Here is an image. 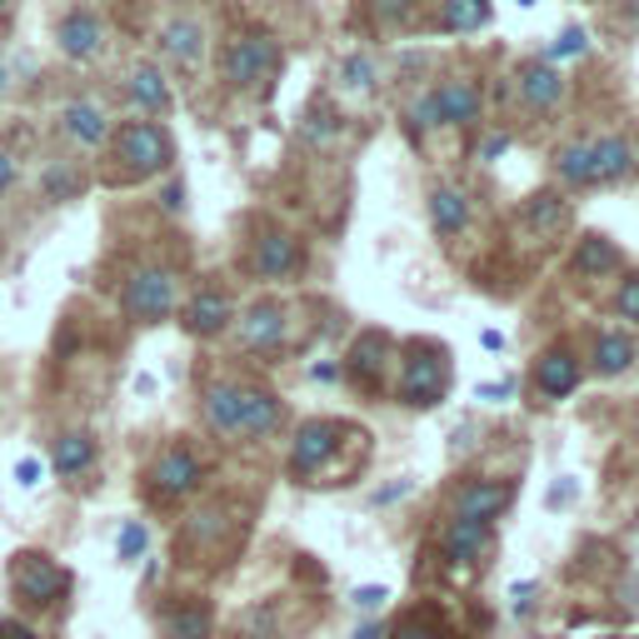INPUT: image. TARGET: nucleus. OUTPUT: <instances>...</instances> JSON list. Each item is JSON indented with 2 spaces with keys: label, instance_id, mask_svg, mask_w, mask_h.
Masks as SVG:
<instances>
[{
  "label": "nucleus",
  "instance_id": "nucleus-1",
  "mask_svg": "<svg viewBox=\"0 0 639 639\" xmlns=\"http://www.w3.org/2000/svg\"><path fill=\"white\" fill-rule=\"evenodd\" d=\"M5 580H11L15 605L35 609V615L41 609H60L70 595V570L60 560H51L45 550H15Z\"/></svg>",
  "mask_w": 639,
  "mask_h": 639
},
{
  "label": "nucleus",
  "instance_id": "nucleus-2",
  "mask_svg": "<svg viewBox=\"0 0 639 639\" xmlns=\"http://www.w3.org/2000/svg\"><path fill=\"white\" fill-rule=\"evenodd\" d=\"M280 41L265 31H245L220 51V76H225L230 90H265L275 76H280Z\"/></svg>",
  "mask_w": 639,
  "mask_h": 639
},
{
  "label": "nucleus",
  "instance_id": "nucleus-3",
  "mask_svg": "<svg viewBox=\"0 0 639 639\" xmlns=\"http://www.w3.org/2000/svg\"><path fill=\"white\" fill-rule=\"evenodd\" d=\"M175 295H180V280L170 265H135L120 290V310L131 326H165L175 315Z\"/></svg>",
  "mask_w": 639,
  "mask_h": 639
},
{
  "label": "nucleus",
  "instance_id": "nucleus-4",
  "mask_svg": "<svg viewBox=\"0 0 639 639\" xmlns=\"http://www.w3.org/2000/svg\"><path fill=\"white\" fill-rule=\"evenodd\" d=\"M200 485H206V465H200V455L190 444H165L161 455L145 465V495H151L155 505H180V499H190Z\"/></svg>",
  "mask_w": 639,
  "mask_h": 639
},
{
  "label": "nucleus",
  "instance_id": "nucleus-5",
  "mask_svg": "<svg viewBox=\"0 0 639 639\" xmlns=\"http://www.w3.org/2000/svg\"><path fill=\"white\" fill-rule=\"evenodd\" d=\"M450 390V365H444V350L440 345H410L400 365V405L410 410H434Z\"/></svg>",
  "mask_w": 639,
  "mask_h": 639
},
{
  "label": "nucleus",
  "instance_id": "nucleus-6",
  "mask_svg": "<svg viewBox=\"0 0 639 639\" xmlns=\"http://www.w3.org/2000/svg\"><path fill=\"white\" fill-rule=\"evenodd\" d=\"M340 434H345V425L330 420V415H310V420H300V430H295V440H290V460H285L290 480H305V485H310V480L326 475V465L340 450Z\"/></svg>",
  "mask_w": 639,
  "mask_h": 639
},
{
  "label": "nucleus",
  "instance_id": "nucleus-7",
  "mask_svg": "<svg viewBox=\"0 0 639 639\" xmlns=\"http://www.w3.org/2000/svg\"><path fill=\"white\" fill-rule=\"evenodd\" d=\"M115 161H125L135 175H161V170H170L175 145H170V135H165V125H155V120H131V125L115 131Z\"/></svg>",
  "mask_w": 639,
  "mask_h": 639
},
{
  "label": "nucleus",
  "instance_id": "nucleus-8",
  "mask_svg": "<svg viewBox=\"0 0 639 639\" xmlns=\"http://www.w3.org/2000/svg\"><path fill=\"white\" fill-rule=\"evenodd\" d=\"M235 335L245 355H280L285 335H290V315L280 300H255L235 315Z\"/></svg>",
  "mask_w": 639,
  "mask_h": 639
},
{
  "label": "nucleus",
  "instance_id": "nucleus-9",
  "mask_svg": "<svg viewBox=\"0 0 639 639\" xmlns=\"http://www.w3.org/2000/svg\"><path fill=\"white\" fill-rule=\"evenodd\" d=\"M245 265L255 280H295L305 271V245L290 230H261V235L250 240Z\"/></svg>",
  "mask_w": 639,
  "mask_h": 639
},
{
  "label": "nucleus",
  "instance_id": "nucleus-10",
  "mask_svg": "<svg viewBox=\"0 0 639 639\" xmlns=\"http://www.w3.org/2000/svg\"><path fill=\"white\" fill-rule=\"evenodd\" d=\"M580 379H585V365H580V355H574L570 345H550V350L535 355L530 385H535V395H540L544 405L570 400V395L580 390Z\"/></svg>",
  "mask_w": 639,
  "mask_h": 639
},
{
  "label": "nucleus",
  "instance_id": "nucleus-11",
  "mask_svg": "<svg viewBox=\"0 0 639 639\" xmlns=\"http://www.w3.org/2000/svg\"><path fill=\"white\" fill-rule=\"evenodd\" d=\"M385 365H390V335H385V330H360L355 345L340 360V375H345L355 390L375 395L379 385H385Z\"/></svg>",
  "mask_w": 639,
  "mask_h": 639
},
{
  "label": "nucleus",
  "instance_id": "nucleus-12",
  "mask_svg": "<svg viewBox=\"0 0 639 639\" xmlns=\"http://www.w3.org/2000/svg\"><path fill=\"white\" fill-rule=\"evenodd\" d=\"M509 505H515V480H465L450 495V515L455 520H480V525H495Z\"/></svg>",
  "mask_w": 639,
  "mask_h": 639
},
{
  "label": "nucleus",
  "instance_id": "nucleus-13",
  "mask_svg": "<svg viewBox=\"0 0 639 639\" xmlns=\"http://www.w3.org/2000/svg\"><path fill=\"white\" fill-rule=\"evenodd\" d=\"M55 45H60L66 60L90 66V60L106 51V21H100L90 5H70V11L60 15V25H55Z\"/></svg>",
  "mask_w": 639,
  "mask_h": 639
},
{
  "label": "nucleus",
  "instance_id": "nucleus-14",
  "mask_svg": "<svg viewBox=\"0 0 639 639\" xmlns=\"http://www.w3.org/2000/svg\"><path fill=\"white\" fill-rule=\"evenodd\" d=\"M180 326H185V335L216 340V335H225V330L235 326V305H230V295L220 290V285H206V290H196L190 300H185Z\"/></svg>",
  "mask_w": 639,
  "mask_h": 639
},
{
  "label": "nucleus",
  "instance_id": "nucleus-15",
  "mask_svg": "<svg viewBox=\"0 0 639 639\" xmlns=\"http://www.w3.org/2000/svg\"><path fill=\"white\" fill-rule=\"evenodd\" d=\"M285 425V400L265 385H245L240 390V440H271Z\"/></svg>",
  "mask_w": 639,
  "mask_h": 639
},
{
  "label": "nucleus",
  "instance_id": "nucleus-16",
  "mask_svg": "<svg viewBox=\"0 0 639 639\" xmlns=\"http://www.w3.org/2000/svg\"><path fill=\"white\" fill-rule=\"evenodd\" d=\"M434 100H440V125H455V131H470L480 115H485V90L470 76H450L434 86Z\"/></svg>",
  "mask_w": 639,
  "mask_h": 639
},
{
  "label": "nucleus",
  "instance_id": "nucleus-17",
  "mask_svg": "<svg viewBox=\"0 0 639 639\" xmlns=\"http://www.w3.org/2000/svg\"><path fill=\"white\" fill-rule=\"evenodd\" d=\"M489 540H495V525H480V520H444L440 530V560L450 564H480L489 554Z\"/></svg>",
  "mask_w": 639,
  "mask_h": 639
},
{
  "label": "nucleus",
  "instance_id": "nucleus-18",
  "mask_svg": "<svg viewBox=\"0 0 639 639\" xmlns=\"http://www.w3.org/2000/svg\"><path fill=\"white\" fill-rule=\"evenodd\" d=\"M240 379H210L206 395H200V415H206V430L220 440H240Z\"/></svg>",
  "mask_w": 639,
  "mask_h": 639
},
{
  "label": "nucleus",
  "instance_id": "nucleus-19",
  "mask_svg": "<svg viewBox=\"0 0 639 639\" xmlns=\"http://www.w3.org/2000/svg\"><path fill=\"white\" fill-rule=\"evenodd\" d=\"M96 455H100V444H96V434H90V430H60V434L51 440V470H55L60 480L90 475Z\"/></svg>",
  "mask_w": 639,
  "mask_h": 639
},
{
  "label": "nucleus",
  "instance_id": "nucleus-20",
  "mask_svg": "<svg viewBox=\"0 0 639 639\" xmlns=\"http://www.w3.org/2000/svg\"><path fill=\"white\" fill-rule=\"evenodd\" d=\"M161 51H165V60H170V66L196 70L200 60H206V31H200V21H190V15H175V21H165Z\"/></svg>",
  "mask_w": 639,
  "mask_h": 639
},
{
  "label": "nucleus",
  "instance_id": "nucleus-21",
  "mask_svg": "<svg viewBox=\"0 0 639 639\" xmlns=\"http://www.w3.org/2000/svg\"><path fill=\"white\" fill-rule=\"evenodd\" d=\"M55 120H60V131L76 145H86V151H96L110 135V120H106V110H100V100H66Z\"/></svg>",
  "mask_w": 639,
  "mask_h": 639
},
{
  "label": "nucleus",
  "instance_id": "nucleus-22",
  "mask_svg": "<svg viewBox=\"0 0 639 639\" xmlns=\"http://www.w3.org/2000/svg\"><path fill=\"white\" fill-rule=\"evenodd\" d=\"M161 639H216V615L206 599H175L161 615Z\"/></svg>",
  "mask_w": 639,
  "mask_h": 639
},
{
  "label": "nucleus",
  "instance_id": "nucleus-23",
  "mask_svg": "<svg viewBox=\"0 0 639 639\" xmlns=\"http://www.w3.org/2000/svg\"><path fill=\"white\" fill-rule=\"evenodd\" d=\"M125 96H131V106L141 110V120H151V115H161V110H170V80H165L161 66L141 60V66L125 76Z\"/></svg>",
  "mask_w": 639,
  "mask_h": 639
},
{
  "label": "nucleus",
  "instance_id": "nucleus-24",
  "mask_svg": "<svg viewBox=\"0 0 639 639\" xmlns=\"http://www.w3.org/2000/svg\"><path fill=\"white\" fill-rule=\"evenodd\" d=\"M465 225H470V196L455 190V185H434L430 190V230L440 240H455V235H465Z\"/></svg>",
  "mask_w": 639,
  "mask_h": 639
},
{
  "label": "nucleus",
  "instance_id": "nucleus-25",
  "mask_svg": "<svg viewBox=\"0 0 639 639\" xmlns=\"http://www.w3.org/2000/svg\"><path fill=\"white\" fill-rule=\"evenodd\" d=\"M340 131H345V115H340L335 100L315 96L310 106L300 110V141L310 145V151H326V145H335Z\"/></svg>",
  "mask_w": 639,
  "mask_h": 639
},
{
  "label": "nucleus",
  "instance_id": "nucleus-26",
  "mask_svg": "<svg viewBox=\"0 0 639 639\" xmlns=\"http://www.w3.org/2000/svg\"><path fill=\"white\" fill-rule=\"evenodd\" d=\"M564 96V76L550 66V60H530V66L520 70V100L530 110H554Z\"/></svg>",
  "mask_w": 639,
  "mask_h": 639
},
{
  "label": "nucleus",
  "instance_id": "nucleus-27",
  "mask_svg": "<svg viewBox=\"0 0 639 639\" xmlns=\"http://www.w3.org/2000/svg\"><path fill=\"white\" fill-rule=\"evenodd\" d=\"M629 365H635V340H629L625 330H599L595 345H590V370L615 379V375H625Z\"/></svg>",
  "mask_w": 639,
  "mask_h": 639
},
{
  "label": "nucleus",
  "instance_id": "nucleus-28",
  "mask_svg": "<svg viewBox=\"0 0 639 639\" xmlns=\"http://www.w3.org/2000/svg\"><path fill=\"white\" fill-rule=\"evenodd\" d=\"M635 175V145L625 135H599L595 141V185H619Z\"/></svg>",
  "mask_w": 639,
  "mask_h": 639
},
{
  "label": "nucleus",
  "instance_id": "nucleus-29",
  "mask_svg": "<svg viewBox=\"0 0 639 639\" xmlns=\"http://www.w3.org/2000/svg\"><path fill=\"white\" fill-rule=\"evenodd\" d=\"M574 275H580V280H605V275H619V250L609 245L605 235H585L580 240V245H574Z\"/></svg>",
  "mask_w": 639,
  "mask_h": 639
},
{
  "label": "nucleus",
  "instance_id": "nucleus-30",
  "mask_svg": "<svg viewBox=\"0 0 639 639\" xmlns=\"http://www.w3.org/2000/svg\"><path fill=\"white\" fill-rule=\"evenodd\" d=\"M554 175L570 190H595V141H570L554 155Z\"/></svg>",
  "mask_w": 639,
  "mask_h": 639
},
{
  "label": "nucleus",
  "instance_id": "nucleus-31",
  "mask_svg": "<svg viewBox=\"0 0 639 639\" xmlns=\"http://www.w3.org/2000/svg\"><path fill=\"white\" fill-rule=\"evenodd\" d=\"M80 190H86V170H80L76 161H51L41 175V200H51V206H66V200H80Z\"/></svg>",
  "mask_w": 639,
  "mask_h": 639
},
{
  "label": "nucleus",
  "instance_id": "nucleus-32",
  "mask_svg": "<svg viewBox=\"0 0 639 639\" xmlns=\"http://www.w3.org/2000/svg\"><path fill=\"white\" fill-rule=\"evenodd\" d=\"M335 86L345 90V96H370V90L379 86V66H375V55L350 51L345 60H340V66H335Z\"/></svg>",
  "mask_w": 639,
  "mask_h": 639
},
{
  "label": "nucleus",
  "instance_id": "nucleus-33",
  "mask_svg": "<svg viewBox=\"0 0 639 639\" xmlns=\"http://www.w3.org/2000/svg\"><path fill=\"white\" fill-rule=\"evenodd\" d=\"M564 216H570V210H564V200L554 196V190H540V196L525 200V225H530L540 240L554 235V230H564Z\"/></svg>",
  "mask_w": 639,
  "mask_h": 639
},
{
  "label": "nucleus",
  "instance_id": "nucleus-34",
  "mask_svg": "<svg viewBox=\"0 0 639 639\" xmlns=\"http://www.w3.org/2000/svg\"><path fill=\"white\" fill-rule=\"evenodd\" d=\"M489 21V0H444L440 11V31L450 35H475Z\"/></svg>",
  "mask_w": 639,
  "mask_h": 639
},
{
  "label": "nucleus",
  "instance_id": "nucleus-35",
  "mask_svg": "<svg viewBox=\"0 0 639 639\" xmlns=\"http://www.w3.org/2000/svg\"><path fill=\"white\" fill-rule=\"evenodd\" d=\"M390 639H450V629H444L440 609H410V615H400L390 625Z\"/></svg>",
  "mask_w": 639,
  "mask_h": 639
},
{
  "label": "nucleus",
  "instance_id": "nucleus-36",
  "mask_svg": "<svg viewBox=\"0 0 639 639\" xmlns=\"http://www.w3.org/2000/svg\"><path fill=\"white\" fill-rule=\"evenodd\" d=\"M405 125H410V131H420V135L440 131V100H434V86L420 90V96L405 106Z\"/></svg>",
  "mask_w": 639,
  "mask_h": 639
},
{
  "label": "nucleus",
  "instance_id": "nucleus-37",
  "mask_svg": "<svg viewBox=\"0 0 639 639\" xmlns=\"http://www.w3.org/2000/svg\"><path fill=\"white\" fill-rule=\"evenodd\" d=\"M370 15L379 31H400L415 21V0H370Z\"/></svg>",
  "mask_w": 639,
  "mask_h": 639
},
{
  "label": "nucleus",
  "instance_id": "nucleus-38",
  "mask_svg": "<svg viewBox=\"0 0 639 639\" xmlns=\"http://www.w3.org/2000/svg\"><path fill=\"white\" fill-rule=\"evenodd\" d=\"M145 550H151V530H145L141 520H125V525H120V540H115L120 560L135 564V560H145Z\"/></svg>",
  "mask_w": 639,
  "mask_h": 639
},
{
  "label": "nucleus",
  "instance_id": "nucleus-39",
  "mask_svg": "<svg viewBox=\"0 0 639 639\" xmlns=\"http://www.w3.org/2000/svg\"><path fill=\"white\" fill-rule=\"evenodd\" d=\"M590 51V31H580V25H570V31H560L554 35V45L550 51H544V60H570V55H585Z\"/></svg>",
  "mask_w": 639,
  "mask_h": 639
},
{
  "label": "nucleus",
  "instance_id": "nucleus-40",
  "mask_svg": "<svg viewBox=\"0 0 639 639\" xmlns=\"http://www.w3.org/2000/svg\"><path fill=\"white\" fill-rule=\"evenodd\" d=\"M615 315L625 326L639 330V275H625V280L615 285Z\"/></svg>",
  "mask_w": 639,
  "mask_h": 639
},
{
  "label": "nucleus",
  "instance_id": "nucleus-41",
  "mask_svg": "<svg viewBox=\"0 0 639 639\" xmlns=\"http://www.w3.org/2000/svg\"><path fill=\"white\" fill-rule=\"evenodd\" d=\"M509 145H515V141H509V131H489L485 141L475 145V161H480V165H495V161H505V155H509Z\"/></svg>",
  "mask_w": 639,
  "mask_h": 639
},
{
  "label": "nucleus",
  "instance_id": "nucleus-42",
  "mask_svg": "<svg viewBox=\"0 0 639 639\" xmlns=\"http://www.w3.org/2000/svg\"><path fill=\"white\" fill-rule=\"evenodd\" d=\"M15 170H21V161H15V151L5 141H0V196H5V190H11L15 185Z\"/></svg>",
  "mask_w": 639,
  "mask_h": 639
},
{
  "label": "nucleus",
  "instance_id": "nucleus-43",
  "mask_svg": "<svg viewBox=\"0 0 639 639\" xmlns=\"http://www.w3.org/2000/svg\"><path fill=\"white\" fill-rule=\"evenodd\" d=\"M161 206L170 210V216H180V210H185V180H175V175H170V180H165V190H161Z\"/></svg>",
  "mask_w": 639,
  "mask_h": 639
},
{
  "label": "nucleus",
  "instance_id": "nucleus-44",
  "mask_svg": "<svg viewBox=\"0 0 639 639\" xmlns=\"http://www.w3.org/2000/svg\"><path fill=\"white\" fill-rule=\"evenodd\" d=\"M350 599H355V609H365V615H370V609H379V605H385V599H390V595H385V590H375V585H360Z\"/></svg>",
  "mask_w": 639,
  "mask_h": 639
},
{
  "label": "nucleus",
  "instance_id": "nucleus-45",
  "mask_svg": "<svg viewBox=\"0 0 639 639\" xmlns=\"http://www.w3.org/2000/svg\"><path fill=\"white\" fill-rule=\"evenodd\" d=\"M480 400H485V405H505L509 400V395H515V379H499V385H480Z\"/></svg>",
  "mask_w": 639,
  "mask_h": 639
},
{
  "label": "nucleus",
  "instance_id": "nucleus-46",
  "mask_svg": "<svg viewBox=\"0 0 639 639\" xmlns=\"http://www.w3.org/2000/svg\"><path fill=\"white\" fill-rule=\"evenodd\" d=\"M0 639H41V635H35V625H25V619H0Z\"/></svg>",
  "mask_w": 639,
  "mask_h": 639
},
{
  "label": "nucleus",
  "instance_id": "nucleus-47",
  "mask_svg": "<svg viewBox=\"0 0 639 639\" xmlns=\"http://www.w3.org/2000/svg\"><path fill=\"white\" fill-rule=\"evenodd\" d=\"M405 495H410V480H400V485H390V489H379V495L370 499V505L385 509V505H395V499H405Z\"/></svg>",
  "mask_w": 639,
  "mask_h": 639
},
{
  "label": "nucleus",
  "instance_id": "nucleus-48",
  "mask_svg": "<svg viewBox=\"0 0 639 639\" xmlns=\"http://www.w3.org/2000/svg\"><path fill=\"white\" fill-rule=\"evenodd\" d=\"M15 480H21L25 489L41 485V460H21V465H15Z\"/></svg>",
  "mask_w": 639,
  "mask_h": 639
},
{
  "label": "nucleus",
  "instance_id": "nucleus-49",
  "mask_svg": "<svg viewBox=\"0 0 639 639\" xmlns=\"http://www.w3.org/2000/svg\"><path fill=\"white\" fill-rule=\"evenodd\" d=\"M355 639H390V625H375V619H370V625L355 629Z\"/></svg>",
  "mask_w": 639,
  "mask_h": 639
},
{
  "label": "nucleus",
  "instance_id": "nucleus-50",
  "mask_svg": "<svg viewBox=\"0 0 639 639\" xmlns=\"http://www.w3.org/2000/svg\"><path fill=\"white\" fill-rule=\"evenodd\" d=\"M480 345H485V350H505V335H499V330H485V335H480Z\"/></svg>",
  "mask_w": 639,
  "mask_h": 639
},
{
  "label": "nucleus",
  "instance_id": "nucleus-51",
  "mask_svg": "<svg viewBox=\"0 0 639 639\" xmlns=\"http://www.w3.org/2000/svg\"><path fill=\"white\" fill-rule=\"evenodd\" d=\"M310 375H315V379H340V365H315Z\"/></svg>",
  "mask_w": 639,
  "mask_h": 639
},
{
  "label": "nucleus",
  "instance_id": "nucleus-52",
  "mask_svg": "<svg viewBox=\"0 0 639 639\" xmlns=\"http://www.w3.org/2000/svg\"><path fill=\"white\" fill-rule=\"evenodd\" d=\"M11 90V66H5V55H0V96Z\"/></svg>",
  "mask_w": 639,
  "mask_h": 639
},
{
  "label": "nucleus",
  "instance_id": "nucleus-53",
  "mask_svg": "<svg viewBox=\"0 0 639 639\" xmlns=\"http://www.w3.org/2000/svg\"><path fill=\"white\" fill-rule=\"evenodd\" d=\"M625 15H629V21L639 25V0H625Z\"/></svg>",
  "mask_w": 639,
  "mask_h": 639
},
{
  "label": "nucleus",
  "instance_id": "nucleus-54",
  "mask_svg": "<svg viewBox=\"0 0 639 639\" xmlns=\"http://www.w3.org/2000/svg\"><path fill=\"white\" fill-rule=\"evenodd\" d=\"M5 11H11V0H0V15H5Z\"/></svg>",
  "mask_w": 639,
  "mask_h": 639
},
{
  "label": "nucleus",
  "instance_id": "nucleus-55",
  "mask_svg": "<svg viewBox=\"0 0 639 639\" xmlns=\"http://www.w3.org/2000/svg\"><path fill=\"white\" fill-rule=\"evenodd\" d=\"M599 639H619V635H599Z\"/></svg>",
  "mask_w": 639,
  "mask_h": 639
}]
</instances>
